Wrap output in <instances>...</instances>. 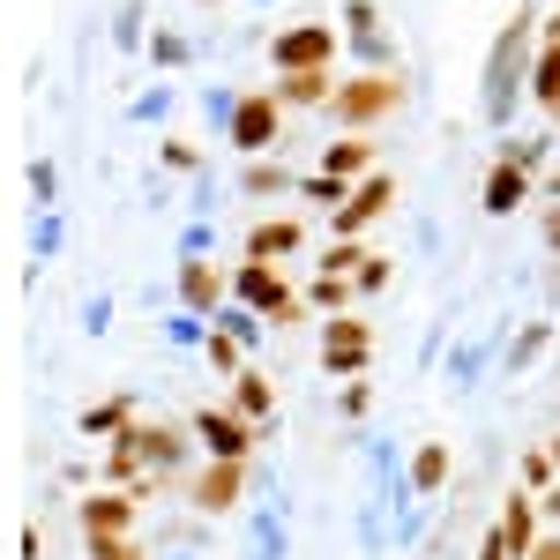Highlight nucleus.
<instances>
[{"label": "nucleus", "mask_w": 560, "mask_h": 560, "mask_svg": "<svg viewBox=\"0 0 560 560\" xmlns=\"http://www.w3.org/2000/svg\"><path fill=\"white\" fill-rule=\"evenodd\" d=\"M538 15L530 8H516L509 15V31L493 38V52H486V75H478V97H486V120L493 128H509L523 113V90H530V52H538Z\"/></svg>", "instance_id": "f257e3e1"}, {"label": "nucleus", "mask_w": 560, "mask_h": 560, "mask_svg": "<svg viewBox=\"0 0 560 560\" xmlns=\"http://www.w3.org/2000/svg\"><path fill=\"white\" fill-rule=\"evenodd\" d=\"M396 105H404V75H396V68H359V75H345V83H337V97H329V120L366 135L374 120H388Z\"/></svg>", "instance_id": "f03ea898"}, {"label": "nucleus", "mask_w": 560, "mask_h": 560, "mask_svg": "<svg viewBox=\"0 0 560 560\" xmlns=\"http://www.w3.org/2000/svg\"><path fill=\"white\" fill-rule=\"evenodd\" d=\"M337 52H345V31L337 23H314V15L292 23V31H277V45H269L277 68H329Z\"/></svg>", "instance_id": "7ed1b4c3"}, {"label": "nucleus", "mask_w": 560, "mask_h": 560, "mask_svg": "<svg viewBox=\"0 0 560 560\" xmlns=\"http://www.w3.org/2000/svg\"><path fill=\"white\" fill-rule=\"evenodd\" d=\"M224 135H232V150H240V158H269V150H277V135H284V105H277V90H269V97H240Z\"/></svg>", "instance_id": "20e7f679"}, {"label": "nucleus", "mask_w": 560, "mask_h": 560, "mask_svg": "<svg viewBox=\"0 0 560 560\" xmlns=\"http://www.w3.org/2000/svg\"><path fill=\"white\" fill-rule=\"evenodd\" d=\"M329 97H337L329 68H277V105L284 113H329Z\"/></svg>", "instance_id": "39448f33"}, {"label": "nucleus", "mask_w": 560, "mask_h": 560, "mask_svg": "<svg viewBox=\"0 0 560 560\" xmlns=\"http://www.w3.org/2000/svg\"><path fill=\"white\" fill-rule=\"evenodd\" d=\"M388 202H396V179H388V173H366L359 187H351V202L337 210V224H329V232H345V240H359V232H366V224H374V217H382Z\"/></svg>", "instance_id": "423d86ee"}, {"label": "nucleus", "mask_w": 560, "mask_h": 560, "mask_svg": "<svg viewBox=\"0 0 560 560\" xmlns=\"http://www.w3.org/2000/svg\"><path fill=\"white\" fill-rule=\"evenodd\" d=\"M530 105L560 120V38H538V52H530Z\"/></svg>", "instance_id": "0eeeda50"}, {"label": "nucleus", "mask_w": 560, "mask_h": 560, "mask_svg": "<svg viewBox=\"0 0 560 560\" xmlns=\"http://www.w3.org/2000/svg\"><path fill=\"white\" fill-rule=\"evenodd\" d=\"M322 173H337V179H366V173H374V142H366L359 128H345L337 142H329V150H322Z\"/></svg>", "instance_id": "6e6552de"}, {"label": "nucleus", "mask_w": 560, "mask_h": 560, "mask_svg": "<svg viewBox=\"0 0 560 560\" xmlns=\"http://www.w3.org/2000/svg\"><path fill=\"white\" fill-rule=\"evenodd\" d=\"M113 45H120V52H150V0H120V8H113Z\"/></svg>", "instance_id": "1a4fd4ad"}, {"label": "nucleus", "mask_w": 560, "mask_h": 560, "mask_svg": "<svg viewBox=\"0 0 560 560\" xmlns=\"http://www.w3.org/2000/svg\"><path fill=\"white\" fill-rule=\"evenodd\" d=\"M523 195H530V173H523V165H493V173H486V210L493 217H509Z\"/></svg>", "instance_id": "9d476101"}, {"label": "nucleus", "mask_w": 560, "mask_h": 560, "mask_svg": "<svg viewBox=\"0 0 560 560\" xmlns=\"http://www.w3.org/2000/svg\"><path fill=\"white\" fill-rule=\"evenodd\" d=\"M150 60H158L165 75H179V68L195 60V45H187V31H150Z\"/></svg>", "instance_id": "9b49d317"}, {"label": "nucleus", "mask_w": 560, "mask_h": 560, "mask_svg": "<svg viewBox=\"0 0 560 560\" xmlns=\"http://www.w3.org/2000/svg\"><path fill=\"white\" fill-rule=\"evenodd\" d=\"M158 165L179 173V179H195V173H202V150H195V142H179V135H165V142H158Z\"/></svg>", "instance_id": "f8f14e48"}, {"label": "nucleus", "mask_w": 560, "mask_h": 560, "mask_svg": "<svg viewBox=\"0 0 560 560\" xmlns=\"http://www.w3.org/2000/svg\"><path fill=\"white\" fill-rule=\"evenodd\" d=\"M240 187H247V195H284V187H300V179L284 173V165H247V173H240Z\"/></svg>", "instance_id": "ddd939ff"}, {"label": "nucleus", "mask_w": 560, "mask_h": 560, "mask_svg": "<svg viewBox=\"0 0 560 560\" xmlns=\"http://www.w3.org/2000/svg\"><path fill=\"white\" fill-rule=\"evenodd\" d=\"M128 113H135V120H142V128H158V120L173 113V83H150V90H142V97H135V105H128Z\"/></svg>", "instance_id": "4468645a"}, {"label": "nucleus", "mask_w": 560, "mask_h": 560, "mask_svg": "<svg viewBox=\"0 0 560 560\" xmlns=\"http://www.w3.org/2000/svg\"><path fill=\"white\" fill-rule=\"evenodd\" d=\"M337 31H345V38H374V31H382V8H374V0H345V23H337Z\"/></svg>", "instance_id": "2eb2a0df"}, {"label": "nucleus", "mask_w": 560, "mask_h": 560, "mask_svg": "<svg viewBox=\"0 0 560 560\" xmlns=\"http://www.w3.org/2000/svg\"><path fill=\"white\" fill-rule=\"evenodd\" d=\"M232 105H240V90H210V97H202V113H210V128H217V135L232 128Z\"/></svg>", "instance_id": "dca6fc26"}, {"label": "nucleus", "mask_w": 560, "mask_h": 560, "mask_svg": "<svg viewBox=\"0 0 560 560\" xmlns=\"http://www.w3.org/2000/svg\"><path fill=\"white\" fill-rule=\"evenodd\" d=\"M351 284H359V292H382L388 284V255H366L359 269H351Z\"/></svg>", "instance_id": "f3484780"}, {"label": "nucleus", "mask_w": 560, "mask_h": 560, "mask_svg": "<svg viewBox=\"0 0 560 560\" xmlns=\"http://www.w3.org/2000/svg\"><path fill=\"white\" fill-rule=\"evenodd\" d=\"M240 411H269V382H255V374H240Z\"/></svg>", "instance_id": "a211bd4d"}, {"label": "nucleus", "mask_w": 560, "mask_h": 560, "mask_svg": "<svg viewBox=\"0 0 560 560\" xmlns=\"http://www.w3.org/2000/svg\"><path fill=\"white\" fill-rule=\"evenodd\" d=\"M441 464H448L441 448H419V486H441Z\"/></svg>", "instance_id": "6ab92c4d"}, {"label": "nucleus", "mask_w": 560, "mask_h": 560, "mask_svg": "<svg viewBox=\"0 0 560 560\" xmlns=\"http://www.w3.org/2000/svg\"><path fill=\"white\" fill-rule=\"evenodd\" d=\"M546 247L560 255V202H546Z\"/></svg>", "instance_id": "aec40b11"}, {"label": "nucleus", "mask_w": 560, "mask_h": 560, "mask_svg": "<svg viewBox=\"0 0 560 560\" xmlns=\"http://www.w3.org/2000/svg\"><path fill=\"white\" fill-rule=\"evenodd\" d=\"M546 202H560V173H553V179H546Z\"/></svg>", "instance_id": "412c9836"}, {"label": "nucleus", "mask_w": 560, "mask_h": 560, "mask_svg": "<svg viewBox=\"0 0 560 560\" xmlns=\"http://www.w3.org/2000/svg\"><path fill=\"white\" fill-rule=\"evenodd\" d=\"M195 8H224V0H195Z\"/></svg>", "instance_id": "4be33fe9"}, {"label": "nucleus", "mask_w": 560, "mask_h": 560, "mask_svg": "<svg viewBox=\"0 0 560 560\" xmlns=\"http://www.w3.org/2000/svg\"><path fill=\"white\" fill-rule=\"evenodd\" d=\"M255 8H269V0H255Z\"/></svg>", "instance_id": "5701e85b"}]
</instances>
